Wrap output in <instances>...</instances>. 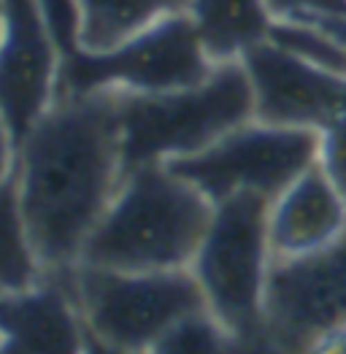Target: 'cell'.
<instances>
[{
  "label": "cell",
  "instance_id": "1",
  "mask_svg": "<svg viewBox=\"0 0 346 354\" xmlns=\"http://www.w3.org/2000/svg\"><path fill=\"white\" fill-rule=\"evenodd\" d=\"M125 178L119 95H57L17 144L14 184L46 273L79 266L82 252Z\"/></svg>",
  "mask_w": 346,
  "mask_h": 354
},
{
  "label": "cell",
  "instance_id": "2",
  "mask_svg": "<svg viewBox=\"0 0 346 354\" xmlns=\"http://www.w3.org/2000/svg\"><path fill=\"white\" fill-rule=\"evenodd\" d=\"M214 203L168 162L127 171L86 241L79 266L190 270Z\"/></svg>",
  "mask_w": 346,
  "mask_h": 354
},
{
  "label": "cell",
  "instance_id": "3",
  "mask_svg": "<svg viewBox=\"0 0 346 354\" xmlns=\"http://www.w3.org/2000/svg\"><path fill=\"white\" fill-rule=\"evenodd\" d=\"M125 174L192 157L238 124L255 119L249 76L241 62L214 65L192 87L171 92H116Z\"/></svg>",
  "mask_w": 346,
  "mask_h": 354
},
{
  "label": "cell",
  "instance_id": "4",
  "mask_svg": "<svg viewBox=\"0 0 346 354\" xmlns=\"http://www.w3.org/2000/svg\"><path fill=\"white\" fill-rule=\"evenodd\" d=\"M271 263L268 201L257 195H233L214 203L190 273L201 287L206 308L235 338L265 333Z\"/></svg>",
  "mask_w": 346,
  "mask_h": 354
},
{
  "label": "cell",
  "instance_id": "5",
  "mask_svg": "<svg viewBox=\"0 0 346 354\" xmlns=\"http://www.w3.org/2000/svg\"><path fill=\"white\" fill-rule=\"evenodd\" d=\"M65 279L86 333L127 352L146 354L168 327L206 308L201 287L190 270L73 266L65 270Z\"/></svg>",
  "mask_w": 346,
  "mask_h": 354
},
{
  "label": "cell",
  "instance_id": "6",
  "mask_svg": "<svg viewBox=\"0 0 346 354\" xmlns=\"http://www.w3.org/2000/svg\"><path fill=\"white\" fill-rule=\"evenodd\" d=\"M214 62L206 57L187 14L168 17L136 32L106 52H86L82 46L62 55L60 92H171L192 87L211 73Z\"/></svg>",
  "mask_w": 346,
  "mask_h": 354
},
{
  "label": "cell",
  "instance_id": "7",
  "mask_svg": "<svg viewBox=\"0 0 346 354\" xmlns=\"http://www.w3.org/2000/svg\"><path fill=\"white\" fill-rule=\"evenodd\" d=\"M317 130L249 119L208 149L168 165L211 203H222L233 195H257L271 203L317 165Z\"/></svg>",
  "mask_w": 346,
  "mask_h": 354
},
{
  "label": "cell",
  "instance_id": "8",
  "mask_svg": "<svg viewBox=\"0 0 346 354\" xmlns=\"http://www.w3.org/2000/svg\"><path fill=\"white\" fill-rule=\"evenodd\" d=\"M346 325V233L295 260H273L265 292V335L300 354L314 338Z\"/></svg>",
  "mask_w": 346,
  "mask_h": 354
},
{
  "label": "cell",
  "instance_id": "9",
  "mask_svg": "<svg viewBox=\"0 0 346 354\" xmlns=\"http://www.w3.org/2000/svg\"><path fill=\"white\" fill-rule=\"evenodd\" d=\"M60 65L41 0H0V119L14 144L55 106Z\"/></svg>",
  "mask_w": 346,
  "mask_h": 354
},
{
  "label": "cell",
  "instance_id": "10",
  "mask_svg": "<svg viewBox=\"0 0 346 354\" xmlns=\"http://www.w3.org/2000/svg\"><path fill=\"white\" fill-rule=\"evenodd\" d=\"M241 65L249 76L260 122L319 133L346 114V76L314 68L271 41L252 49Z\"/></svg>",
  "mask_w": 346,
  "mask_h": 354
},
{
  "label": "cell",
  "instance_id": "11",
  "mask_svg": "<svg viewBox=\"0 0 346 354\" xmlns=\"http://www.w3.org/2000/svg\"><path fill=\"white\" fill-rule=\"evenodd\" d=\"M86 325L62 273L0 295V354H84Z\"/></svg>",
  "mask_w": 346,
  "mask_h": 354
},
{
  "label": "cell",
  "instance_id": "12",
  "mask_svg": "<svg viewBox=\"0 0 346 354\" xmlns=\"http://www.w3.org/2000/svg\"><path fill=\"white\" fill-rule=\"evenodd\" d=\"M344 233L346 203L319 165H311L268 203V243L273 260L314 254Z\"/></svg>",
  "mask_w": 346,
  "mask_h": 354
},
{
  "label": "cell",
  "instance_id": "13",
  "mask_svg": "<svg viewBox=\"0 0 346 354\" xmlns=\"http://www.w3.org/2000/svg\"><path fill=\"white\" fill-rule=\"evenodd\" d=\"M187 19L214 65L241 62L268 41L273 11L268 0H190Z\"/></svg>",
  "mask_w": 346,
  "mask_h": 354
},
{
  "label": "cell",
  "instance_id": "14",
  "mask_svg": "<svg viewBox=\"0 0 346 354\" xmlns=\"http://www.w3.org/2000/svg\"><path fill=\"white\" fill-rule=\"evenodd\" d=\"M187 3L190 0H79V46L86 52L114 49L168 17L187 14Z\"/></svg>",
  "mask_w": 346,
  "mask_h": 354
},
{
  "label": "cell",
  "instance_id": "15",
  "mask_svg": "<svg viewBox=\"0 0 346 354\" xmlns=\"http://www.w3.org/2000/svg\"><path fill=\"white\" fill-rule=\"evenodd\" d=\"M46 276L19 206L14 176L0 184V295L19 292Z\"/></svg>",
  "mask_w": 346,
  "mask_h": 354
},
{
  "label": "cell",
  "instance_id": "16",
  "mask_svg": "<svg viewBox=\"0 0 346 354\" xmlns=\"http://www.w3.org/2000/svg\"><path fill=\"white\" fill-rule=\"evenodd\" d=\"M238 338L208 308L168 327L146 354H233Z\"/></svg>",
  "mask_w": 346,
  "mask_h": 354
},
{
  "label": "cell",
  "instance_id": "17",
  "mask_svg": "<svg viewBox=\"0 0 346 354\" xmlns=\"http://www.w3.org/2000/svg\"><path fill=\"white\" fill-rule=\"evenodd\" d=\"M268 41L314 68L330 71L336 76H346V44L322 32L319 28L295 22V19H273Z\"/></svg>",
  "mask_w": 346,
  "mask_h": 354
},
{
  "label": "cell",
  "instance_id": "18",
  "mask_svg": "<svg viewBox=\"0 0 346 354\" xmlns=\"http://www.w3.org/2000/svg\"><path fill=\"white\" fill-rule=\"evenodd\" d=\"M317 165L346 203V114L319 130Z\"/></svg>",
  "mask_w": 346,
  "mask_h": 354
},
{
  "label": "cell",
  "instance_id": "19",
  "mask_svg": "<svg viewBox=\"0 0 346 354\" xmlns=\"http://www.w3.org/2000/svg\"><path fill=\"white\" fill-rule=\"evenodd\" d=\"M41 11L46 19V28L52 32L60 49V57L79 46L82 35V11L79 0H41Z\"/></svg>",
  "mask_w": 346,
  "mask_h": 354
},
{
  "label": "cell",
  "instance_id": "20",
  "mask_svg": "<svg viewBox=\"0 0 346 354\" xmlns=\"http://www.w3.org/2000/svg\"><path fill=\"white\" fill-rule=\"evenodd\" d=\"M276 19H298L306 14H346V0H268Z\"/></svg>",
  "mask_w": 346,
  "mask_h": 354
},
{
  "label": "cell",
  "instance_id": "21",
  "mask_svg": "<svg viewBox=\"0 0 346 354\" xmlns=\"http://www.w3.org/2000/svg\"><path fill=\"white\" fill-rule=\"evenodd\" d=\"M300 354H346V325L322 333Z\"/></svg>",
  "mask_w": 346,
  "mask_h": 354
},
{
  "label": "cell",
  "instance_id": "22",
  "mask_svg": "<svg viewBox=\"0 0 346 354\" xmlns=\"http://www.w3.org/2000/svg\"><path fill=\"white\" fill-rule=\"evenodd\" d=\"M233 354H295V352H289L282 344H276L271 335L260 333L255 338H238V346H235Z\"/></svg>",
  "mask_w": 346,
  "mask_h": 354
},
{
  "label": "cell",
  "instance_id": "23",
  "mask_svg": "<svg viewBox=\"0 0 346 354\" xmlns=\"http://www.w3.org/2000/svg\"><path fill=\"white\" fill-rule=\"evenodd\" d=\"M14 162H17V144L0 119V184H6L14 176Z\"/></svg>",
  "mask_w": 346,
  "mask_h": 354
},
{
  "label": "cell",
  "instance_id": "24",
  "mask_svg": "<svg viewBox=\"0 0 346 354\" xmlns=\"http://www.w3.org/2000/svg\"><path fill=\"white\" fill-rule=\"evenodd\" d=\"M84 354H144V352H127V349H116V346H109L103 341H98L95 335L86 333V349Z\"/></svg>",
  "mask_w": 346,
  "mask_h": 354
}]
</instances>
